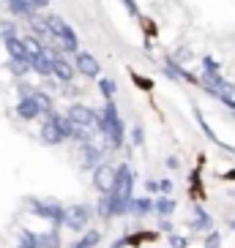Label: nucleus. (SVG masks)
Here are the masks:
<instances>
[{
  "mask_svg": "<svg viewBox=\"0 0 235 248\" xmlns=\"http://www.w3.org/2000/svg\"><path fill=\"white\" fill-rule=\"evenodd\" d=\"M47 28H50V38L55 41V46L63 52H80V38L74 33V28L63 19V16H47Z\"/></svg>",
  "mask_w": 235,
  "mask_h": 248,
  "instance_id": "obj_1",
  "label": "nucleus"
},
{
  "mask_svg": "<svg viewBox=\"0 0 235 248\" xmlns=\"http://www.w3.org/2000/svg\"><path fill=\"white\" fill-rule=\"evenodd\" d=\"M90 216H93V210H90L88 204H71V207H66L63 226L71 229V232H85L90 224Z\"/></svg>",
  "mask_w": 235,
  "mask_h": 248,
  "instance_id": "obj_2",
  "label": "nucleus"
},
{
  "mask_svg": "<svg viewBox=\"0 0 235 248\" xmlns=\"http://www.w3.org/2000/svg\"><path fill=\"white\" fill-rule=\"evenodd\" d=\"M30 210L36 213L38 218L52 221V224H63V216H66V207H60V204L52 202V199H33V202H30Z\"/></svg>",
  "mask_w": 235,
  "mask_h": 248,
  "instance_id": "obj_3",
  "label": "nucleus"
},
{
  "mask_svg": "<svg viewBox=\"0 0 235 248\" xmlns=\"http://www.w3.org/2000/svg\"><path fill=\"white\" fill-rule=\"evenodd\" d=\"M93 186L99 194H112L118 186V169L110 164H101V167L93 169Z\"/></svg>",
  "mask_w": 235,
  "mask_h": 248,
  "instance_id": "obj_4",
  "label": "nucleus"
},
{
  "mask_svg": "<svg viewBox=\"0 0 235 248\" xmlns=\"http://www.w3.org/2000/svg\"><path fill=\"white\" fill-rule=\"evenodd\" d=\"M68 120H71L74 125H93L96 120H99V112H93L90 107H85V104H71L68 107Z\"/></svg>",
  "mask_w": 235,
  "mask_h": 248,
  "instance_id": "obj_5",
  "label": "nucleus"
},
{
  "mask_svg": "<svg viewBox=\"0 0 235 248\" xmlns=\"http://www.w3.org/2000/svg\"><path fill=\"white\" fill-rule=\"evenodd\" d=\"M77 71H80L82 77L96 79V77L101 74V63H99L90 52H77Z\"/></svg>",
  "mask_w": 235,
  "mask_h": 248,
  "instance_id": "obj_6",
  "label": "nucleus"
},
{
  "mask_svg": "<svg viewBox=\"0 0 235 248\" xmlns=\"http://www.w3.org/2000/svg\"><path fill=\"white\" fill-rule=\"evenodd\" d=\"M38 134H41V142H44V145H60V142L66 139L55 117H44V125H41V131Z\"/></svg>",
  "mask_w": 235,
  "mask_h": 248,
  "instance_id": "obj_7",
  "label": "nucleus"
},
{
  "mask_svg": "<svg viewBox=\"0 0 235 248\" xmlns=\"http://www.w3.org/2000/svg\"><path fill=\"white\" fill-rule=\"evenodd\" d=\"M33 71L38 74V77H44V79H50V77H55V55H52L50 49L41 55V58L33 60Z\"/></svg>",
  "mask_w": 235,
  "mask_h": 248,
  "instance_id": "obj_8",
  "label": "nucleus"
},
{
  "mask_svg": "<svg viewBox=\"0 0 235 248\" xmlns=\"http://www.w3.org/2000/svg\"><path fill=\"white\" fill-rule=\"evenodd\" d=\"M101 147H96L93 142L90 145H82V167L85 169H96V167H101Z\"/></svg>",
  "mask_w": 235,
  "mask_h": 248,
  "instance_id": "obj_9",
  "label": "nucleus"
},
{
  "mask_svg": "<svg viewBox=\"0 0 235 248\" xmlns=\"http://www.w3.org/2000/svg\"><path fill=\"white\" fill-rule=\"evenodd\" d=\"M17 115L22 117V120H36V117L41 115V107L36 104L33 95H30V98H19V104H17Z\"/></svg>",
  "mask_w": 235,
  "mask_h": 248,
  "instance_id": "obj_10",
  "label": "nucleus"
},
{
  "mask_svg": "<svg viewBox=\"0 0 235 248\" xmlns=\"http://www.w3.org/2000/svg\"><path fill=\"white\" fill-rule=\"evenodd\" d=\"M52 55H55V79H60V82H71V79H74V71H77V68H74L71 63H68V60L60 58L58 52H52Z\"/></svg>",
  "mask_w": 235,
  "mask_h": 248,
  "instance_id": "obj_11",
  "label": "nucleus"
},
{
  "mask_svg": "<svg viewBox=\"0 0 235 248\" xmlns=\"http://www.w3.org/2000/svg\"><path fill=\"white\" fill-rule=\"evenodd\" d=\"M6 49H8V55L17 58V60H30L28 58V46H25V38H19V36L6 38Z\"/></svg>",
  "mask_w": 235,
  "mask_h": 248,
  "instance_id": "obj_12",
  "label": "nucleus"
},
{
  "mask_svg": "<svg viewBox=\"0 0 235 248\" xmlns=\"http://www.w3.org/2000/svg\"><path fill=\"white\" fill-rule=\"evenodd\" d=\"M211 226H213V218L202 210V207H197V210H194V221H191V229H197V232H211Z\"/></svg>",
  "mask_w": 235,
  "mask_h": 248,
  "instance_id": "obj_13",
  "label": "nucleus"
},
{
  "mask_svg": "<svg viewBox=\"0 0 235 248\" xmlns=\"http://www.w3.org/2000/svg\"><path fill=\"white\" fill-rule=\"evenodd\" d=\"M33 98H36V104L41 107V115H44V117H55V109H52V95L47 93V90H38L36 88Z\"/></svg>",
  "mask_w": 235,
  "mask_h": 248,
  "instance_id": "obj_14",
  "label": "nucleus"
},
{
  "mask_svg": "<svg viewBox=\"0 0 235 248\" xmlns=\"http://www.w3.org/2000/svg\"><path fill=\"white\" fill-rule=\"evenodd\" d=\"M96 213H99V218H104V221L115 218V216H112V194H101V199H96Z\"/></svg>",
  "mask_w": 235,
  "mask_h": 248,
  "instance_id": "obj_15",
  "label": "nucleus"
},
{
  "mask_svg": "<svg viewBox=\"0 0 235 248\" xmlns=\"http://www.w3.org/2000/svg\"><path fill=\"white\" fill-rule=\"evenodd\" d=\"M153 210L159 213V218H164V216H172L175 213V202L164 194V197H159V199H153Z\"/></svg>",
  "mask_w": 235,
  "mask_h": 248,
  "instance_id": "obj_16",
  "label": "nucleus"
},
{
  "mask_svg": "<svg viewBox=\"0 0 235 248\" xmlns=\"http://www.w3.org/2000/svg\"><path fill=\"white\" fill-rule=\"evenodd\" d=\"M151 210H153V199H151V197H140V199H134V202H132V213H134V216H140V218H142V216H148Z\"/></svg>",
  "mask_w": 235,
  "mask_h": 248,
  "instance_id": "obj_17",
  "label": "nucleus"
},
{
  "mask_svg": "<svg viewBox=\"0 0 235 248\" xmlns=\"http://www.w3.org/2000/svg\"><path fill=\"white\" fill-rule=\"evenodd\" d=\"M8 71L14 74V77H25L28 71H33V63H30V60H17V58H11V63H8Z\"/></svg>",
  "mask_w": 235,
  "mask_h": 248,
  "instance_id": "obj_18",
  "label": "nucleus"
},
{
  "mask_svg": "<svg viewBox=\"0 0 235 248\" xmlns=\"http://www.w3.org/2000/svg\"><path fill=\"white\" fill-rule=\"evenodd\" d=\"M25 46H28V58H30V63H33L36 58H41V55L47 52L44 46L38 44V41H36L33 36H25Z\"/></svg>",
  "mask_w": 235,
  "mask_h": 248,
  "instance_id": "obj_19",
  "label": "nucleus"
},
{
  "mask_svg": "<svg viewBox=\"0 0 235 248\" xmlns=\"http://www.w3.org/2000/svg\"><path fill=\"white\" fill-rule=\"evenodd\" d=\"M19 240H22V246H28V248H44V243H41V234L30 232V229H22Z\"/></svg>",
  "mask_w": 235,
  "mask_h": 248,
  "instance_id": "obj_20",
  "label": "nucleus"
},
{
  "mask_svg": "<svg viewBox=\"0 0 235 248\" xmlns=\"http://www.w3.org/2000/svg\"><path fill=\"white\" fill-rule=\"evenodd\" d=\"M99 240H101V234H99V229H88L82 240H77V243H74V248H93Z\"/></svg>",
  "mask_w": 235,
  "mask_h": 248,
  "instance_id": "obj_21",
  "label": "nucleus"
},
{
  "mask_svg": "<svg viewBox=\"0 0 235 248\" xmlns=\"http://www.w3.org/2000/svg\"><path fill=\"white\" fill-rule=\"evenodd\" d=\"M41 243H44V248H60V234H58V229L41 232Z\"/></svg>",
  "mask_w": 235,
  "mask_h": 248,
  "instance_id": "obj_22",
  "label": "nucleus"
},
{
  "mask_svg": "<svg viewBox=\"0 0 235 248\" xmlns=\"http://www.w3.org/2000/svg\"><path fill=\"white\" fill-rule=\"evenodd\" d=\"M55 120H58V125H60V131H63V137H66V139H71V137H74V128H77V125H74L71 120H68V115H66V117L55 115Z\"/></svg>",
  "mask_w": 235,
  "mask_h": 248,
  "instance_id": "obj_23",
  "label": "nucleus"
},
{
  "mask_svg": "<svg viewBox=\"0 0 235 248\" xmlns=\"http://www.w3.org/2000/svg\"><path fill=\"white\" fill-rule=\"evenodd\" d=\"M71 139H74V142H80V145H90V134L85 131V125H77Z\"/></svg>",
  "mask_w": 235,
  "mask_h": 248,
  "instance_id": "obj_24",
  "label": "nucleus"
},
{
  "mask_svg": "<svg viewBox=\"0 0 235 248\" xmlns=\"http://www.w3.org/2000/svg\"><path fill=\"white\" fill-rule=\"evenodd\" d=\"M0 33H3V41H6V38H14L17 36V25L14 22H0Z\"/></svg>",
  "mask_w": 235,
  "mask_h": 248,
  "instance_id": "obj_25",
  "label": "nucleus"
},
{
  "mask_svg": "<svg viewBox=\"0 0 235 248\" xmlns=\"http://www.w3.org/2000/svg\"><path fill=\"white\" fill-rule=\"evenodd\" d=\"M202 71H208V74H219V63L211 58V55H205L202 58Z\"/></svg>",
  "mask_w": 235,
  "mask_h": 248,
  "instance_id": "obj_26",
  "label": "nucleus"
},
{
  "mask_svg": "<svg viewBox=\"0 0 235 248\" xmlns=\"http://www.w3.org/2000/svg\"><path fill=\"white\" fill-rule=\"evenodd\" d=\"M99 88H101V93L107 95V98L115 95V82H112V79H101V82H99Z\"/></svg>",
  "mask_w": 235,
  "mask_h": 248,
  "instance_id": "obj_27",
  "label": "nucleus"
},
{
  "mask_svg": "<svg viewBox=\"0 0 235 248\" xmlns=\"http://www.w3.org/2000/svg\"><path fill=\"white\" fill-rule=\"evenodd\" d=\"M219 246H221V234H219V232H208L205 248H219Z\"/></svg>",
  "mask_w": 235,
  "mask_h": 248,
  "instance_id": "obj_28",
  "label": "nucleus"
},
{
  "mask_svg": "<svg viewBox=\"0 0 235 248\" xmlns=\"http://www.w3.org/2000/svg\"><path fill=\"white\" fill-rule=\"evenodd\" d=\"M25 6H30L33 11H41V8H47L50 6V0H22Z\"/></svg>",
  "mask_w": 235,
  "mask_h": 248,
  "instance_id": "obj_29",
  "label": "nucleus"
},
{
  "mask_svg": "<svg viewBox=\"0 0 235 248\" xmlns=\"http://www.w3.org/2000/svg\"><path fill=\"white\" fill-rule=\"evenodd\" d=\"M169 246H172V248H186V246H189V240L181 237V234H172V237H169Z\"/></svg>",
  "mask_w": 235,
  "mask_h": 248,
  "instance_id": "obj_30",
  "label": "nucleus"
},
{
  "mask_svg": "<svg viewBox=\"0 0 235 248\" xmlns=\"http://www.w3.org/2000/svg\"><path fill=\"white\" fill-rule=\"evenodd\" d=\"M132 139H134V145H142V139H145V137H142L140 125H134V128H132Z\"/></svg>",
  "mask_w": 235,
  "mask_h": 248,
  "instance_id": "obj_31",
  "label": "nucleus"
},
{
  "mask_svg": "<svg viewBox=\"0 0 235 248\" xmlns=\"http://www.w3.org/2000/svg\"><path fill=\"white\" fill-rule=\"evenodd\" d=\"M159 191H162V194H169V191H172V183H169V180H162V183H159Z\"/></svg>",
  "mask_w": 235,
  "mask_h": 248,
  "instance_id": "obj_32",
  "label": "nucleus"
},
{
  "mask_svg": "<svg viewBox=\"0 0 235 248\" xmlns=\"http://www.w3.org/2000/svg\"><path fill=\"white\" fill-rule=\"evenodd\" d=\"M159 226H162L164 232H172V221H167V216H164V218L159 221Z\"/></svg>",
  "mask_w": 235,
  "mask_h": 248,
  "instance_id": "obj_33",
  "label": "nucleus"
},
{
  "mask_svg": "<svg viewBox=\"0 0 235 248\" xmlns=\"http://www.w3.org/2000/svg\"><path fill=\"white\" fill-rule=\"evenodd\" d=\"M145 188H148V191H159V183H156V180H148Z\"/></svg>",
  "mask_w": 235,
  "mask_h": 248,
  "instance_id": "obj_34",
  "label": "nucleus"
},
{
  "mask_svg": "<svg viewBox=\"0 0 235 248\" xmlns=\"http://www.w3.org/2000/svg\"><path fill=\"white\" fill-rule=\"evenodd\" d=\"M230 229H235V218H233V221H230Z\"/></svg>",
  "mask_w": 235,
  "mask_h": 248,
  "instance_id": "obj_35",
  "label": "nucleus"
},
{
  "mask_svg": "<svg viewBox=\"0 0 235 248\" xmlns=\"http://www.w3.org/2000/svg\"><path fill=\"white\" fill-rule=\"evenodd\" d=\"M19 248H28V246H22V243H19Z\"/></svg>",
  "mask_w": 235,
  "mask_h": 248,
  "instance_id": "obj_36",
  "label": "nucleus"
}]
</instances>
